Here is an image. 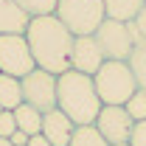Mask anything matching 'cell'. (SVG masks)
I'll return each instance as SVG.
<instances>
[{
    "mask_svg": "<svg viewBox=\"0 0 146 146\" xmlns=\"http://www.w3.org/2000/svg\"><path fill=\"white\" fill-rule=\"evenodd\" d=\"M25 39H28L36 68L54 73V76H62L65 70H70L73 34L56 14L31 17L28 28H25Z\"/></svg>",
    "mask_w": 146,
    "mask_h": 146,
    "instance_id": "6da1fadb",
    "label": "cell"
},
{
    "mask_svg": "<svg viewBox=\"0 0 146 146\" xmlns=\"http://www.w3.org/2000/svg\"><path fill=\"white\" fill-rule=\"evenodd\" d=\"M56 107L76 127H87V124H96V115H98V110L104 104H101V98L96 93L93 76L70 68L62 76H56Z\"/></svg>",
    "mask_w": 146,
    "mask_h": 146,
    "instance_id": "7a4b0ae2",
    "label": "cell"
},
{
    "mask_svg": "<svg viewBox=\"0 0 146 146\" xmlns=\"http://www.w3.org/2000/svg\"><path fill=\"white\" fill-rule=\"evenodd\" d=\"M96 93L101 98V104H127L129 96L138 90L135 73L124 59H104V65L93 76Z\"/></svg>",
    "mask_w": 146,
    "mask_h": 146,
    "instance_id": "3957f363",
    "label": "cell"
},
{
    "mask_svg": "<svg viewBox=\"0 0 146 146\" xmlns=\"http://www.w3.org/2000/svg\"><path fill=\"white\" fill-rule=\"evenodd\" d=\"M54 14L68 25L73 36L96 34V28L107 20L104 0H59Z\"/></svg>",
    "mask_w": 146,
    "mask_h": 146,
    "instance_id": "277c9868",
    "label": "cell"
},
{
    "mask_svg": "<svg viewBox=\"0 0 146 146\" xmlns=\"http://www.w3.org/2000/svg\"><path fill=\"white\" fill-rule=\"evenodd\" d=\"M96 39L104 51V59H124L127 62L132 48L138 42H143V36L138 34L135 23H118V20H104L98 28H96Z\"/></svg>",
    "mask_w": 146,
    "mask_h": 146,
    "instance_id": "5b68a950",
    "label": "cell"
},
{
    "mask_svg": "<svg viewBox=\"0 0 146 146\" xmlns=\"http://www.w3.org/2000/svg\"><path fill=\"white\" fill-rule=\"evenodd\" d=\"M20 84H23V104H31L42 115L56 110V76L54 73L34 68L31 73H25L20 79Z\"/></svg>",
    "mask_w": 146,
    "mask_h": 146,
    "instance_id": "8992f818",
    "label": "cell"
},
{
    "mask_svg": "<svg viewBox=\"0 0 146 146\" xmlns=\"http://www.w3.org/2000/svg\"><path fill=\"white\" fill-rule=\"evenodd\" d=\"M34 68L36 65H34L25 34H0V73L23 79Z\"/></svg>",
    "mask_w": 146,
    "mask_h": 146,
    "instance_id": "52a82bcc",
    "label": "cell"
},
{
    "mask_svg": "<svg viewBox=\"0 0 146 146\" xmlns=\"http://www.w3.org/2000/svg\"><path fill=\"white\" fill-rule=\"evenodd\" d=\"M93 127L104 135V141L110 146H118V143H129V135L135 129V121H132V115L127 112L124 104H104L98 110Z\"/></svg>",
    "mask_w": 146,
    "mask_h": 146,
    "instance_id": "ba28073f",
    "label": "cell"
},
{
    "mask_svg": "<svg viewBox=\"0 0 146 146\" xmlns=\"http://www.w3.org/2000/svg\"><path fill=\"white\" fill-rule=\"evenodd\" d=\"M104 65V51L98 45V39L93 34L73 36V54H70V68L79 73L96 76V70Z\"/></svg>",
    "mask_w": 146,
    "mask_h": 146,
    "instance_id": "9c48e42d",
    "label": "cell"
},
{
    "mask_svg": "<svg viewBox=\"0 0 146 146\" xmlns=\"http://www.w3.org/2000/svg\"><path fill=\"white\" fill-rule=\"evenodd\" d=\"M73 132H76V124L59 107L42 115V135L51 141V146H68L70 138H73Z\"/></svg>",
    "mask_w": 146,
    "mask_h": 146,
    "instance_id": "30bf717a",
    "label": "cell"
},
{
    "mask_svg": "<svg viewBox=\"0 0 146 146\" xmlns=\"http://www.w3.org/2000/svg\"><path fill=\"white\" fill-rule=\"evenodd\" d=\"M31 14L17 0H0V34H25Z\"/></svg>",
    "mask_w": 146,
    "mask_h": 146,
    "instance_id": "8fae6325",
    "label": "cell"
},
{
    "mask_svg": "<svg viewBox=\"0 0 146 146\" xmlns=\"http://www.w3.org/2000/svg\"><path fill=\"white\" fill-rule=\"evenodd\" d=\"M143 6L146 0H104V14L110 20H118V23H132L141 14Z\"/></svg>",
    "mask_w": 146,
    "mask_h": 146,
    "instance_id": "7c38bea8",
    "label": "cell"
},
{
    "mask_svg": "<svg viewBox=\"0 0 146 146\" xmlns=\"http://www.w3.org/2000/svg\"><path fill=\"white\" fill-rule=\"evenodd\" d=\"M20 104H23V84H20V79L0 73V107L17 110Z\"/></svg>",
    "mask_w": 146,
    "mask_h": 146,
    "instance_id": "4fadbf2b",
    "label": "cell"
},
{
    "mask_svg": "<svg viewBox=\"0 0 146 146\" xmlns=\"http://www.w3.org/2000/svg\"><path fill=\"white\" fill-rule=\"evenodd\" d=\"M14 112V121H17V129L25 132V135H39L42 132V112L34 110L31 104H20Z\"/></svg>",
    "mask_w": 146,
    "mask_h": 146,
    "instance_id": "5bb4252c",
    "label": "cell"
},
{
    "mask_svg": "<svg viewBox=\"0 0 146 146\" xmlns=\"http://www.w3.org/2000/svg\"><path fill=\"white\" fill-rule=\"evenodd\" d=\"M129 68L135 73V82H138V87H143L146 90V39L143 42H138L135 48H132V54H129Z\"/></svg>",
    "mask_w": 146,
    "mask_h": 146,
    "instance_id": "9a60e30c",
    "label": "cell"
},
{
    "mask_svg": "<svg viewBox=\"0 0 146 146\" xmlns=\"http://www.w3.org/2000/svg\"><path fill=\"white\" fill-rule=\"evenodd\" d=\"M68 146H110V143L104 141V135L93 124H87V127H76V132H73Z\"/></svg>",
    "mask_w": 146,
    "mask_h": 146,
    "instance_id": "2e32d148",
    "label": "cell"
},
{
    "mask_svg": "<svg viewBox=\"0 0 146 146\" xmlns=\"http://www.w3.org/2000/svg\"><path fill=\"white\" fill-rule=\"evenodd\" d=\"M124 107H127V112L132 115L135 124H138V121H146V90L138 87V90L129 96V101L124 104Z\"/></svg>",
    "mask_w": 146,
    "mask_h": 146,
    "instance_id": "e0dca14e",
    "label": "cell"
},
{
    "mask_svg": "<svg viewBox=\"0 0 146 146\" xmlns=\"http://www.w3.org/2000/svg\"><path fill=\"white\" fill-rule=\"evenodd\" d=\"M17 3L31 14V17H42V14H54L59 0H17Z\"/></svg>",
    "mask_w": 146,
    "mask_h": 146,
    "instance_id": "ac0fdd59",
    "label": "cell"
},
{
    "mask_svg": "<svg viewBox=\"0 0 146 146\" xmlns=\"http://www.w3.org/2000/svg\"><path fill=\"white\" fill-rule=\"evenodd\" d=\"M14 132H17L14 112H11V110H3V112H0V138H11Z\"/></svg>",
    "mask_w": 146,
    "mask_h": 146,
    "instance_id": "d6986e66",
    "label": "cell"
},
{
    "mask_svg": "<svg viewBox=\"0 0 146 146\" xmlns=\"http://www.w3.org/2000/svg\"><path fill=\"white\" fill-rule=\"evenodd\" d=\"M129 146H146V121H138L132 135H129Z\"/></svg>",
    "mask_w": 146,
    "mask_h": 146,
    "instance_id": "ffe728a7",
    "label": "cell"
},
{
    "mask_svg": "<svg viewBox=\"0 0 146 146\" xmlns=\"http://www.w3.org/2000/svg\"><path fill=\"white\" fill-rule=\"evenodd\" d=\"M132 23H135V28H138V34H141V36L146 39V6L141 9V14H138V17L132 20Z\"/></svg>",
    "mask_w": 146,
    "mask_h": 146,
    "instance_id": "44dd1931",
    "label": "cell"
},
{
    "mask_svg": "<svg viewBox=\"0 0 146 146\" xmlns=\"http://www.w3.org/2000/svg\"><path fill=\"white\" fill-rule=\"evenodd\" d=\"M25 146H51V141L39 132V135H28V143H25Z\"/></svg>",
    "mask_w": 146,
    "mask_h": 146,
    "instance_id": "7402d4cb",
    "label": "cell"
},
{
    "mask_svg": "<svg viewBox=\"0 0 146 146\" xmlns=\"http://www.w3.org/2000/svg\"><path fill=\"white\" fill-rule=\"evenodd\" d=\"M9 141H11L14 146H25V143H28V135H25V132H20V129H17V132H14V135H11Z\"/></svg>",
    "mask_w": 146,
    "mask_h": 146,
    "instance_id": "603a6c76",
    "label": "cell"
},
{
    "mask_svg": "<svg viewBox=\"0 0 146 146\" xmlns=\"http://www.w3.org/2000/svg\"><path fill=\"white\" fill-rule=\"evenodd\" d=\"M0 146H14V143H11L9 138H0Z\"/></svg>",
    "mask_w": 146,
    "mask_h": 146,
    "instance_id": "cb8c5ba5",
    "label": "cell"
},
{
    "mask_svg": "<svg viewBox=\"0 0 146 146\" xmlns=\"http://www.w3.org/2000/svg\"><path fill=\"white\" fill-rule=\"evenodd\" d=\"M118 146H129V143H118Z\"/></svg>",
    "mask_w": 146,
    "mask_h": 146,
    "instance_id": "d4e9b609",
    "label": "cell"
},
{
    "mask_svg": "<svg viewBox=\"0 0 146 146\" xmlns=\"http://www.w3.org/2000/svg\"><path fill=\"white\" fill-rule=\"evenodd\" d=\"M0 112H3V107H0Z\"/></svg>",
    "mask_w": 146,
    "mask_h": 146,
    "instance_id": "484cf974",
    "label": "cell"
}]
</instances>
